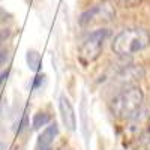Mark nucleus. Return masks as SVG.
I'll list each match as a JSON object with an SVG mask.
<instances>
[{"label": "nucleus", "mask_w": 150, "mask_h": 150, "mask_svg": "<svg viewBox=\"0 0 150 150\" xmlns=\"http://www.w3.org/2000/svg\"><path fill=\"white\" fill-rule=\"evenodd\" d=\"M150 45V33L146 29L131 27L125 29L114 36L111 42L112 53L119 57H128L143 51Z\"/></svg>", "instance_id": "obj_1"}, {"label": "nucleus", "mask_w": 150, "mask_h": 150, "mask_svg": "<svg viewBox=\"0 0 150 150\" xmlns=\"http://www.w3.org/2000/svg\"><path fill=\"white\" fill-rule=\"evenodd\" d=\"M144 93L138 86H128L110 102V111L116 119L126 120L135 116L143 105Z\"/></svg>", "instance_id": "obj_2"}, {"label": "nucleus", "mask_w": 150, "mask_h": 150, "mask_svg": "<svg viewBox=\"0 0 150 150\" xmlns=\"http://www.w3.org/2000/svg\"><path fill=\"white\" fill-rule=\"evenodd\" d=\"M110 38V30L108 29H98L93 30L89 36L83 41L78 50V57L83 63H92L95 62L102 53V48L105 41Z\"/></svg>", "instance_id": "obj_3"}, {"label": "nucleus", "mask_w": 150, "mask_h": 150, "mask_svg": "<svg viewBox=\"0 0 150 150\" xmlns=\"http://www.w3.org/2000/svg\"><path fill=\"white\" fill-rule=\"evenodd\" d=\"M114 15H116V11L110 3H101L84 11L78 18V23L81 27H90V26H96V24H104L111 21L114 18Z\"/></svg>", "instance_id": "obj_4"}, {"label": "nucleus", "mask_w": 150, "mask_h": 150, "mask_svg": "<svg viewBox=\"0 0 150 150\" xmlns=\"http://www.w3.org/2000/svg\"><path fill=\"white\" fill-rule=\"evenodd\" d=\"M59 112H60L62 122H63V125L66 126L68 131L74 132L77 129V114H75L72 102L65 95L59 98Z\"/></svg>", "instance_id": "obj_5"}, {"label": "nucleus", "mask_w": 150, "mask_h": 150, "mask_svg": "<svg viewBox=\"0 0 150 150\" xmlns=\"http://www.w3.org/2000/svg\"><path fill=\"white\" fill-rule=\"evenodd\" d=\"M146 75V69L141 65H128L122 68L117 75H116V80L120 84H126V86H134L135 81H140L144 78Z\"/></svg>", "instance_id": "obj_6"}, {"label": "nucleus", "mask_w": 150, "mask_h": 150, "mask_svg": "<svg viewBox=\"0 0 150 150\" xmlns=\"http://www.w3.org/2000/svg\"><path fill=\"white\" fill-rule=\"evenodd\" d=\"M60 129H59V125L56 122H51L50 125H47V126L44 128V131L39 134V137H38V141H36V146H53L54 140L57 138Z\"/></svg>", "instance_id": "obj_7"}, {"label": "nucleus", "mask_w": 150, "mask_h": 150, "mask_svg": "<svg viewBox=\"0 0 150 150\" xmlns=\"http://www.w3.org/2000/svg\"><path fill=\"white\" fill-rule=\"evenodd\" d=\"M26 62H27L29 69H32L33 72H39L42 68V57L36 50H29L26 54Z\"/></svg>", "instance_id": "obj_8"}, {"label": "nucleus", "mask_w": 150, "mask_h": 150, "mask_svg": "<svg viewBox=\"0 0 150 150\" xmlns=\"http://www.w3.org/2000/svg\"><path fill=\"white\" fill-rule=\"evenodd\" d=\"M51 123V116L47 114V112L44 111H39L36 112V114L33 116V120H32V128L33 129H41L44 126H47V125Z\"/></svg>", "instance_id": "obj_9"}, {"label": "nucleus", "mask_w": 150, "mask_h": 150, "mask_svg": "<svg viewBox=\"0 0 150 150\" xmlns=\"http://www.w3.org/2000/svg\"><path fill=\"white\" fill-rule=\"evenodd\" d=\"M30 126V122H29V116L27 114H23L21 120L18 122V128H17V134H23V132H26Z\"/></svg>", "instance_id": "obj_10"}, {"label": "nucleus", "mask_w": 150, "mask_h": 150, "mask_svg": "<svg viewBox=\"0 0 150 150\" xmlns=\"http://www.w3.org/2000/svg\"><path fill=\"white\" fill-rule=\"evenodd\" d=\"M45 81V75H39L38 74L36 77H35V80H33V84H32V89L33 90H36V89H39V87L42 86V83Z\"/></svg>", "instance_id": "obj_11"}, {"label": "nucleus", "mask_w": 150, "mask_h": 150, "mask_svg": "<svg viewBox=\"0 0 150 150\" xmlns=\"http://www.w3.org/2000/svg\"><path fill=\"white\" fill-rule=\"evenodd\" d=\"M8 59H9V51L6 48H2V50H0V68H3L6 65Z\"/></svg>", "instance_id": "obj_12"}, {"label": "nucleus", "mask_w": 150, "mask_h": 150, "mask_svg": "<svg viewBox=\"0 0 150 150\" xmlns=\"http://www.w3.org/2000/svg\"><path fill=\"white\" fill-rule=\"evenodd\" d=\"M9 77V69L3 71V72H0V87H2V84L5 83V80Z\"/></svg>", "instance_id": "obj_13"}, {"label": "nucleus", "mask_w": 150, "mask_h": 150, "mask_svg": "<svg viewBox=\"0 0 150 150\" xmlns=\"http://www.w3.org/2000/svg\"><path fill=\"white\" fill-rule=\"evenodd\" d=\"M35 150H53V146H36Z\"/></svg>", "instance_id": "obj_14"}, {"label": "nucleus", "mask_w": 150, "mask_h": 150, "mask_svg": "<svg viewBox=\"0 0 150 150\" xmlns=\"http://www.w3.org/2000/svg\"><path fill=\"white\" fill-rule=\"evenodd\" d=\"M8 149V144L5 141H0V150H6Z\"/></svg>", "instance_id": "obj_15"}]
</instances>
